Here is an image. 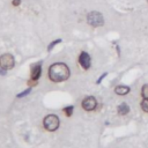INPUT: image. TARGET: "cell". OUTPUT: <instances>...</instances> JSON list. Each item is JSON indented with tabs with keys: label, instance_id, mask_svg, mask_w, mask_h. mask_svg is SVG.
<instances>
[{
	"label": "cell",
	"instance_id": "cell-1",
	"mask_svg": "<svg viewBox=\"0 0 148 148\" xmlns=\"http://www.w3.org/2000/svg\"><path fill=\"white\" fill-rule=\"evenodd\" d=\"M71 72L66 64L64 62H56L50 66L49 68V77L53 82H61L69 77Z\"/></svg>",
	"mask_w": 148,
	"mask_h": 148
},
{
	"label": "cell",
	"instance_id": "cell-2",
	"mask_svg": "<svg viewBox=\"0 0 148 148\" xmlns=\"http://www.w3.org/2000/svg\"><path fill=\"white\" fill-rule=\"evenodd\" d=\"M43 125H44L45 130H47L50 132H53L59 127V118L56 114H49L44 118Z\"/></svg>",
	"mask_w": 148,
	"mask_h": 148
},
{
	"label": "cell",
	"instance_id": "cell-3",
	"mask_svg": "<svg viewBox=\"0 0 148 148\" xmlns=\"http://www.w3.org/2000/svg\"><path fill=\"white\" fill-rule=\"evenodd\" d=\"M15 65V60H14V57L9 53H5L0 57V67L6 71V69H12Z\"/></svg>",
	"mask_w": 148,
	"mask_h": 148
},
{
	"label": "cell",
	"instance_id": "cell-4",
	"mask_svg": "<svg viewBox=\"0 0 148 148\" xmlns=\"http://www.w3.org/2000/svg\"><path fill=\"white\" fill-rule=\"evenodd\" d=\"M87 20H88V23L91 24L92 27H99L103 24V17L99 13L97 12H91L88 14L87 16Z\"/></svg>",
	"mask_w": 148,
	"mask_h": 148
},
{
	"label": "cell",
	"instance_id": "cell-5",
	"mask_svg": "<svg viewBox=\"0 0 148 148\" xmlns=\"http://www.w3.org/2000/svg\"><path fill=\"white\" fill-rule=\"evenodd\" d=\"M96 105H97V101L92 96H88V97H86L82 101V108L86 111H92V110H95L96 109Z\"/></svg>",
	"mask_w": 148,
	"mask_h": 148
},
{
	"label": "cell",
	"instance_id": "cell-6",
	"mask_svg": "<svg viewBox=\"0 0 148 148\" xmlns=\"http://www.w3.org/2000/svg\"><path fill=\"white\" fill-rule=\"evenodd\" d=\"M79 62L82 66V68L88 69L90 67V56L87 52H81V54L79 57Z\"/></svg>",
	"mask_w": 148,
	"mask_h": 148
},
{
	"label": "cell",
	"instance_id": "cell-7",
	"mask_svg": "<svg viewBox=\"0 0 148 148\" xmlns=\"http://www.w3.org/2000/svg\"><path fill=\"white\" fill-rule=\"evenodd\" d=\"M40 73H42V66L40 64H36L31 67V79L34 81L38 80V77L40 76Z\"/></svg>",
	"mask_w": 148,
	"mask_h": 148
},
{
	"label": "cell",
	"instance_id": "cell-8",
	"mask_svg": "<svg viewBox=\"0 0 148 148\" xmlns=\"http://www.w3.org/2000/svg\"><path fill=\"white\" fill-rule=\"evenodd\" d=\"M114 91L118 95H126L130 92V88L127 86H118V87H116Z\"/></svg>",
	"mask_w": 148,
	"mask_h": 148
},
{
	"label": "cell",
	"instance_id": "cell-9",
	"mask_svg": "<svg viewBox=\"0 0 148 148\" xmlns=\"http://www.w3.org/2000/svg\"><path fill=\"white\" fill-rule=\"evenodd\" d=\"M130 111V106L126 104V103H121L119 106H118V113L120 116H124V114H127Z\"/></svg>",
	"mask_w": 148,
	"mask_h": 148
},
{
	"label": "cell",
	"instance_id": "cell-10",
	"mask_svg": "<svg viewBox=\"0 0 148 148\" xmlns=\"http://www.w3.org/2000/svg\"><path fill=\"white\" fill-rule=\"evenodd\" d=\"M140 105H141V109H142L145 112L148 113V98H143Z\"/></svg>",
	"mask_w": 148,
	"mask_h": 148
},
{
	"label": "cell",
	"instance_id": "cell-11",
	"mask_svg": "<svg viewBox=\"0 0 148 148\" xmlns=\"http://www.w3.org/2000/svg\"><path fill=\"white\" fill-rule=\"evenodd\" d=\"M73 105H71V106H66L65 109H64V112H65V114L67 116V117H69V116H72V113H73Z\"/></svg>",
	"mask_w": 148,
	"mask_h": 148
},
{
	"label": "cell",
	"instance_id": "cell-12",
	"mask_svg": "<svg viewBox=\"0 0 148 148\" xmlns=\"http://www.w3.org/2000/svg\"><path fill=\"white\" fill-rule=\"evenodd\" d=\"M141 94L145 98H148V84H145L141 89Z\"/></svg>",
	"mask_w": 148,
	"mask_h": 148
},
{
	"label": "cell",
	"instance_id": "cell-13",
	"mask_svg": "<svg viewBox=\"0 0 148 148\" xmlns=\"http://www.w3.org/2000/svg\"><path fill=\"white\" fill-rule=\"evenodd\" d=\"M60 42H61V39H57V40L52 42V43L49 45V49H47V50H49V51H50V50H52V49L54 47V45H57V44H58V43H60Z\"/></svg>",
	"mask_w": 148,
	"mask_h": 148
},
{
	"label": "cell",
	"instance_id": "cell-14",
	"mask_svg": "<svg viewBox=\"0 0 148 148\" xmlns=\"http://www.w3.org/2000/svg\"><path fill=\"white\" fill-rule=\"evenodd\" d=\"M29 92H30V88H29V89H27V90H24V91H22L21 94H18V95H17V97H18V98H21V97H23V96L28 95Z\"/></svg>",
	"mask_w": 148,
	"mask_h": 148
},
{
	"label": "cell",
	"instance_id": "cell-15",
	"mask_svg": "<svg viewBox=\"0 0 148 148\" xmlns=\"http://www.w3.org/2000/svg\"><path fill=\"white\" fill-rule=\"evenodd\" d=\"M105 76H106V73H104V74H103V75H102V76H101V77L97 80V83H101V81H102V80H103Z\"/></svg>",
	"mask_w": 148,
	"mask_h": 148
},
{
	"label": "cell",
	"instance_id": "cell-16",
	"mask_svg": "<svg viewBox=\"0 0 148 148\" xmlns=\"http://www.w3.org/2000/svg\"><path fill=\"white\" fill-rule=\"evenodd\" d=\"M20 2H21V0H13V5L14 6H18Z\"/></svg>",
	"mask_w": 148,
	"mask_h": 148
}]
</instances>
